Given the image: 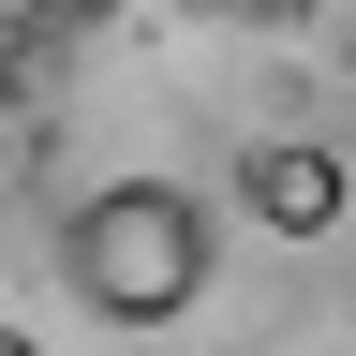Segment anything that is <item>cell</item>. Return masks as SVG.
Listing matches in <instances>:
<instances>
[{"instance_id": "cell-1", "label": "cell", "mask_w": 356, "mask_h": 356, "mask_svg": "<svg viewBox=\"0 0 356 356\" xmlns=\"http://www.w3.org/2000/svg\"><path fill=\"white\" fill-rule=\"evenodd\" d=\"M60 282L104 312V327H178L208 297V208L178 178H104L74 222H60Z\"/></svg>"}, {"instance_id": "cell-3", "label": "cell", "mask_w": 356, "mask_h": 356, "mask_svg": "<svg viewBox=\"0 0 356 356\" xmlns=\"http://www.w3.org/2000/svg\"><path fill=\"white\" fill-rule=\"evenodd\" d=\"M0 356H44V341H30V327H0Z\"/></svg>"}, {"instance_id": "cell-2", "label": "cell", "mask_w": 356, "mask_h": 356, "mask_svg": "<svg viewBox=\"0 0 356 356\" xmlns=\"http://www.w3.org/2000/svg\"><path fill=\"white\" fill-rule=\"evenodd\" d=\"M341 193H356V178H341V149H312V134H267V149L238 163V208L267 222V238H327Z\"/></svg>"}]
</instances>
